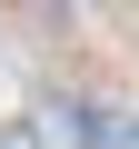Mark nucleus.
I'll use <instances>...</instances> for the list:
<instances>
[{"mask_svg":"<svg viewBox=\"0 0 139 149\" xmlns=\"http://www.w3.org/2000/svg\"><path fill=\"white\" fill-rule=\"evenodd\" d=\"M0 149H40V119H0Z\"/></svg>","mask_w":139,"mask_h":149,"instance_id":"f03ea898","label":"nucleus"},{"mask_svg":"<svg viewBox=\"0 0 139 149\" xmlns=\"http://www.w3.org/2000/svg\"><path fill=\"white\" fill-rule=\"evenodd\" d=\"M40 129H60L70 149H129V109L119 100H90V90H50L40 100Z\"/></svg>","mask_w":139,"mask_h":149,"instance_id":"f257e3e1","label":"nucleus"},{"mask_svg":"<svg viewBox=\"0 0 139 149\" xmlns=\"http://www.w3.org/2000/svg\"><path fill=\"white\" fill-rule=\"evenodd\" d=\"M129 149H139V109H129Z\"/></svg>","mask_w":139,"mask_h":149,"instance_id":"7ed1b4c3","label":"nucleus"}]
</instances>
